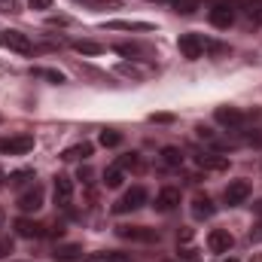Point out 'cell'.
Listing matches in <instances>:
<instances>
[{
	"instance_id": "1",
	"label": "cell",
	"mask_w": 262,
	"mask_h": 262,
	"mask_svg": "<svg viewBox=\"0 0 262 262\" xmlns=\"http://www.w3.org/2000/svg\"><path fill=\"white\" fill-rule=\"evenodd\" d=\"M143 204H146V189L143 186H131L128 192L113 204V213H128V210H137Z\"/></svg>"
},
{
	"instance_id": "2",
	"label": "cell",
	"mask_w": 262,
	"mask_h": 262,
	"mask_svg": "<svg viewBox=\"0 0 262 262\" xmlns=\"http://www.w3.org/2000/svg\"><path fill=\"white\" fill-rule=\"evenodd\" d=\"M34 149V137L31 134H15V137H3L0 140V152L6 156H25Z\"/></svg>"
},
{
	"instance_id": "3",
	"label": "cell",
	"mask_w": 262,
	"mask_h": 262,
	"mask_svg": "<svg viewBox=\"0 0 262 262\" xmlns=\"http://www.w3.org/2000/svg\"><path fill=\"white\" fill-rule=\"evenodd\" d=\"M177 49H180V55H183V58L198 61V58L204 55V40H201L198 34H180V40H177Z\"/></svg>"
},
{
	"instance_id": "4",
	"label": "cell",
	"mask_w": 262,
	"mask_h": 262,
	"mask_svg": "<svg viewBox=\"0 0 262 262\" xmlns=\"http://www.w3.org/2000/svg\"><path fill=\"white\" fill-rule=\"evenodd\" d=\"M116 235L125 238V241H140V244H152V241H159V232H156V229H146V226H119Z\"/></svg>"
},
{
	"instance_id": "5",
	"label": "cell",
	"mask_w": 262,
	"mask_h": 262,
	"mask_svg": "<svg viewBox=\"0 0 262 262\" xmlns=\"http://www.w3.org/2000/svg\"><path fill=\"white\" fill-rule=\"evenodd\" d=\"M0 43L12 52H21V55H31L34 52V43L21 34V31H0Z\"/></svg>"
},
{
	"instance_id": "6",
	"label": "cell",
	"mask_w": 262,
	"mask_h": 262,
	"mask_svg": "<svg viewBox=\"0 0 262 262\" xmlns=\"http://www.w3.org/2000/svg\"><path fill=\"white\" fill-rule=\"evenodd\" d=\"M232 21H235V6L232 3L220 0V3L210 6V25L213 28H232Z\"/></svg>"
},
{
	"instance_id": "7",
	"label": "cell",
	"mask_w": 262,
	"mask_h": 262,
	"mask_svg": "<svg viewBox=\"0 0 262 262\" xmlns=\"http://www.w3.org/2000/svg\"><path fill=\"white\" fill-rule=\"evenodd\" d=\"M223 198H226V204H229V207H235V204H244V201L250 198V183H247V180H232V183L226 186Z\"/></svg>"
},
{
	"instance_id": "8",
	"label": "cell",
	"mask_w": 262,
	"mask_h": 262,
	"mask_svg": "<svg viewBox=\"0 0 262 262\" xmlns=\"http://www.w3.org/2000/svg\"><path fill=\"white\" fill-rule=\"evenodd\" d=\"M207 247H210V253H229V250L235 247V238H232V232H226V229H213V232L207 235Z\"/></svg>"
},
{
	"instance_id": "9",
	"label": "cell",
	"mask_w": 262,
	"mask_h": 262,
	"mask_svg": "<svg viewBox=\"0 0 262 262\" xmlns=\"http://www.w3.org/2000/svg\"><path fill=\"white\" fill-rule=\"evenodd\" d=\"M18 207L25 210V213H37L40 207H43V189L34 183L31 189H25L21 195H18Z\"/></svg>"
},
{
	"instance_id": "10",
	"label": "cell",
	"mask_w": 262,
	"mask_h": 262,
	"mask_svg": "<svg viewBox=\"0 0 262 262\" xmlns=\"http://www.w3.org/2000/svg\"><path fill=\"white\" fill-rule=\"evenodd\" d=\"M195 165L204 171H226L229 168V156H220V152H198Z\"/></svg>"
},
{
	"instance_id": "11",
	"label": "cell",
	"mask_w": 262,
	"mask_h": 262,
	"mask_svg": "<svg viewBox=\"0 0 262 262\" xmlns=\"http://www.w3.org/2000/svg\"><path fill=\"white\" fill-rule=\"evenodd\" d=\"M213 116H216L220 125H229V128H241V125H244V113L235 110V107H216Z\"/></svg>"
},
{
	"instance_id": "12",
	"label": "cell",
	"mask_w": 262,
	"mask_h": 262,
	"mask_svg": "<svg viewBox=\"0 0 262 262\" xmlns=\"http://www.w3.org/2000/svg\"><path fill=\"white\" fill-rule=\"evenodd\" d=\"M15 232H18V238H43L46 235V226H40L37 220L21 216V220H15Z\"/></svg>"
},
{
	"instance_id": "13",
	"label": "cell",
	"mask_w": 262,
	"mask_h": 262,
	"mask_svg": "<svg viewBox=\"0 0 262 262\" xmlns=\"http://www.w3.org/2000/svg\"><path fill=\"white\" fill-rule=\"evenodd\" d=\"M177 204H180V189H177V186H165V189L159 192V198H156V207H159L162 213H171Z\"/></svg>"
},
{
	"instance_id": "14",
	"label": "cell",
	"mask_w": 262,
	"mask_h": 262,
	"mask_svg": "<svg viewBox=\"0 0 262 262\" xmlns=\"http://www.w3.org/2000/svg\"><path fill=\"white\" fill-rule=\"evenodd\" d=\"M70 198H73V183H70V177H55V204L58 207H67L70 204Z\"/></svg>"
},
{
	"instance_id": "15",
	"label": "cell",
	"mask_w": 262,
	"mask_h": 262,
	"mask_svg": "<svg viewBox=\"0 0 262 262\" xmlns=\"http://www.w3.org/2000/svg\"><path fill=\"white\" fill-rule=\"evenodd\" d=\"M213 213H216V207H213V201H210L207 195L192 198V216H195V220H210Z\"/></svg>"
},
{
	"instance_id": "16",
	"label": "cell",
	"mask_w": 262,
	"mask_h": 262,
	"mask_svg": "<svg viewBox=\"0 0 262 262\" xmlns=\"http://www.w3.org/2000/svg\"><path fill=\"white\" fill-rule=\"evenodd\" d=\"M55 262H82V247L79 244H61L55 247Z\"/></svg>"
},
{
	"instance_id": "17",
	"label": "cell",
	"mask_w": 262,
	"mask_h": 262,
	"mask_svg": "<svg viewBox=\"0 0 262 262\" xmlns=\"http://www.w3.org/2000/svg\"><path fill=\"white\" fill-rule=\"evenodd\" d=\"M159 162H162L165 168H180V165H183V152H180L177 146H165L162 156H159Z\"/></svg>"
},
{
	"instance_id": "18",
	"label": "cell",
	"mask_w": 262,
	"mask_h": 262,
	"mask_svg": "<svg viewBox=\"0 0 262 262\" xmlns=\"http://www.w3.org/2000/svg\"><path fill=\"white\" fill-rule=\"evenodd\" d=\"M92 156V143H76V146H70V149H64V156L61 159H67V162H85Z\"/></svg>"
},
{
	"instance_id": "19",
	"label": "cell",
	"mask_w": 262,
	"mask_h": 262,
	"mask_svg": "<svg viewBox=\"0 0 262 262\" xmlns=\"http://www.w3.org/2000/svg\"><path fill=\"white\" fill-rule=\"evenodd\" d=\"M177 15H192L195 9H201V0H171Z\"/></svg>"
},
{
	"instance_id": "20",
	"label": "cell",
	"mask_w": 262,
	"mask_h": 262,
	"mask_svg": "<svg viewBox=\"0 0 262 262\" xmlns=\"http://www.w3.org/2000/svg\"><path fill=\"white\" fill-rule=\"evenodd\" d=\"M73 49H76L79 55H101V52H104V46H101V43H92V40H76Z\"/></svg>"
},
{
	"instance_id": "21",
	"label": "cell",
	"mask_w": 262,
	"mask_h": 262,
	"mask_svg": "<svg viewBox=\"0 0 262 262\" xmlns=\"http://www.w3.org/2000/svg\"><path fill=\"white\" fill-rule=\"evenodd\" d=\"M244 15H247L253 25H262V0H247V3H244Z\"/></svg>"
},
{
	"instance_id": "22",
	"label": "cell",
	"mask_w": 262,
	"mask_h": 262,
	"mask_svg": "<svg viewBox=\"0 0 262 262\" xmlns=\"http://www.w3.org/2000/svg\"><path fill=\"white\" fill-rule=\"evenodd\" d=\"M6 180H9V186H25L28 180H34V171H31V168H21V171H15V174H9Z\"/></svg>"
},
{
	"instance_id": "23",
	"label": "cell",
	"mask_w": 262,
	"mask_h": 262,
	"mask_svg": "<svg viewBox=\"0 0 262 262\" xmlns=\"http://www.w3.org/2000/svg\"><path fill=\"white\" fill-rule=\"evenodd\" d=\"M107 28H113V31H149V25H143V21H110Z\"/></svg>"
},
{
	"instance_id": "24",
	"label": "cell",
	"mask_w": 262,
	"mask_h": 262,
	"mask_svg": "<svg viewBox=\"0 0 262 262\" xmlns=\"http://www.w3.org/2000/svg\"><path fill=\"white\" fill-rule=\"evenodd\" d=\"M104 183L110 186V189H116V186H122V168L116 165V168H110L107 174H104Z\"/></svg>"
},
{
	"instance_id": "25",
	"label": "cell",
	"mask_w": 262,
	"mask_h": 262,
	"mask_svg": "<svg viewBox=\"0 0 262 262\" xmlns=\"http://www.w3.org/2000/svg\"><path fill=\"white\" fill-rule=\"evenodd\" d=\"M119 168H122V171H140V156H137V152H131V156H122V159H119Z\"/></svg>"
},
{
	"instance_id": "26",
	"label": "cell",
	"mask_w": 262,
	"mask_h": 262,
	"mask_svg": "<svg viewBox=\"0 0 262 262\" xmlns=\"http://www.w3.org/2000/svg\"><path fill=\"white\" fill-rule=\"evenodd\" d=\"M122 134L119 131H101V146H119Z\"/></svg>"
},
{
	"instance_id": "27",
	"label": "cell",
	"mask_w": 262,
	"mask_h": 262,
	"mask_svg": "<svg viewBox=\"0 0 262 262\" xmlns=\"http://www.w3.org/2000/svg\"><path fill=\"white\" fill-rule=\"evenodd\" d=\"M95 262H131L128 253H95Z\"/></svg>"
},
{
	"instance_id": "28",
	"label": "cell",
	"mask_w": 262,
	"mask_h": 262,
	"mask_svg": "<svg viewBox=\"0 0 262 262\" xmlns=\"http://www.w3.org/2000/svg\"><path fill=\"white\" fill-rule=\"evenodd\" d=\"M34 73H37V76H46L49 82H64V76H61L58 70H34Z\"/></svg>"
},
{
	"instance_id": "29",
	"label": "cell",
	"mask_w": 262,
	"mask_h": 262,
	"mask_svg": "<svg viewBox=\"0 0 262 262\" xmlns=\"http://www.w3.org/2000/svg\"><path fill=\"white\" fill-rule=\"evenodd\" d=\"M12 253V238H0V259H6Z\"/></svg>"
},
{
	"instance_id": "30",
	"label": "cell",
	"mask_w": 262,
	"mask_h": 262,
	"mask_svg": "<svg viewBox=\"0 0 262 262\" xmlns=\"http://www.w3.org/2000/svg\"><path fill=\"white\" fill-rule=\"evenodd\" d=\"M198 137H201V140H210V143H213V140H216V134H213V128H207V125H198Z\"/></svg>"
},
{
	"instance_id": "31",
	"label": "cell",
	"mask_w": 262,
	"mask_h": 262,
	"mask_svg": "<svg viewBox=\"0 0 262 262\" xmlns=\"http://www.w3.org/2000/svg\"><path fill=\"white\" fill-rule=\"evenodd\" d=\"M28 6H31V9H49L52 0H28Z\"/></svg>"
},
{
	"instance_id": "32",
	"label": "cell",
	"mask_w": 262,
	"mask_h": 262,
	"mask_svg": "<svg viewBox=\"0 0 262 262\" xmlns=\"http://www.w3.org/2000/svg\"><path fill=\"white\" fill-rule=\"evenodd\" d=\"M0 9L3 12H15V0H0Z\"/></svg>"
},
{
	"instance_id": "33",
	"label": "cell",
	"mask_w": 262,
	"mask_h": 262,
	"mask_svg": "<svg viewBox=\"0 0 262 262\" xmlns=\"http://www.w3.org/2000/svg\"><path fill=\"white\" fill-rule=\"evenodd\" d=\"M149 119H152V122H171V119H174V116H168V113H159V116H156V113H152V116H149Z\"/></svg>"
},
{
	"instance_id": "34",
	"label": "cell",
	"mask_w": 262,
	"mask_h": 262,
	"mask_svg": "<svg viewBox=\"0 0 262 262\" xmlns=\"http://www.w3.org/2000/svg\"><path fill=\"white\" fill-rule=\"evenodd\" d=\"M180 256H183V259H189V262L198 259V253H195V250H180Z\"/></svg>"
},
{
	"instance_id": "35",
	"label": "cell",
	"mask_w": 262,
	"mask_h": 262,
	"mask_svg": "<svg viewBox=\"0 0 262 262\" xmlns=\"http://www.w3.org/2000/svg\"><path fill=\"white\" fill-rule=\"evenodd\" d=\"M6 186V174H3V168H0V189Z\"/></svg>"
},
{
	"instance_id": "36",
	"label": "cell",
	"mask_w": 262,
	"mask_h": 262,
	"mask_svg": "<svg viewBox=\"0 0 262 262\" xmlns=\"http://www.w3.org/2000/svg\"><path fill=\"white\" fill-rule=\"evenodd\" d=\"M3 223H6V213H3V207H0V229H3Z\"/></svg>"
},
{
	"instance_id": "37",
	"label": "cell",
	"mask_w": 262,
	"mask_h": 262,
	"mask_svg": "<svg viewBox=\"0 0 262 262\" xmlns=\"http://www.w3.org/2000/svg\"><path fill=\"white\" fill-rule=\"evenodd\" d=\"M256 210H259V213H262V201H259V204H256Z\"/></svg>"
},
{
	"instance_id": "38",
	"label": "cell",
	"mask_w": 262,
	"mask_h": 262,
	"mask_svg": "<svg viewBox=\"0 0 262 262\" xmlns=\"http://www.w3.org/2000/svg\"><path fill=\"white\" fill-rule=\"evenodd\" d=\"M253 262H262V256H256V259H253Z\"/></svg>"
},
{
	"instance_id": "39",
	"label": "cell",
	"mask_w": 262,
	"mask_h": 262,
	"mask_svg": "<svg viewBox=\"0 0 262 262\" xmlns=\"http://www.w3.org/2000/svg\"><path fill=\"white\" fill-rule=\"evenodd\" d=\"M223 262H238V259H223Z\"/></svg>"
},
{
	"instance_id": "40",
	"label": "cell",
	"mask_w": 262,
	"mask_h": 262,
	"mask_svg": "<svg viewBox=\"0 0 262 262\" xmlns=\"http://www.w3.org/2000/svg\"><path fill=\"white\" fill-rule=\"evenodd\" d=\"M159 3H171V0H159Z\"/></svg>"
}]
</instances>
